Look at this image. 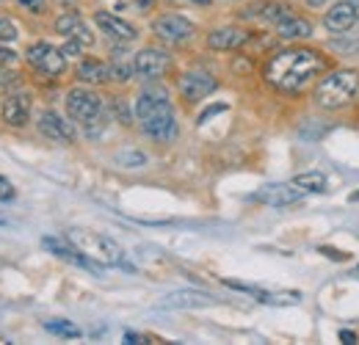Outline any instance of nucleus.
I'll return each instance as SVG.
<instances>
[{"instance_id": "26", "label": "nucleus", "mask_w": 359, "mask_h": 345, "mask_svg": "<svg viewBox=\"0 0 359 345\" xmlns=\"http://www.w3.org/2000/svg\"><path fill=\"white\" fill-rule=\"evenodd\" d=\"M155 6V0H119V8H128L135 14H147Z\"/></svg>"}, {"instance_id": "4", "label": "nucleus", "mask_w": 359, "mask_h": 345, "mask_svg": "<svg viewBox=\"0 0 359 345\" xmlns=\"http://www.w3.org/2000/svg\"><path fill=\"white\" fill-rule=\"evenodd\" d=\"M359 94V72L354 69H340L326 75L318 86H315V105L323 111H340L348 102H354Z\"/></svg>"}, {"instance_id": "1", "label": "nucleus", "mask_w": 359, "mask_h": 345, "mask_svg": "<svg viewBox=\"0 0 359 345\" xmlns=\"http://www.w3.org/2000/svg\"><path fill=\"white\" fill-rule=\"evenodd\" d=\"M326 69V61L318 50H304V47H287L273 53L266 64V83L276 91L299 94L313 83L315 78Z\"/></svg>"}, {"instance_id": "6", "label": "nucleus", "mask_w": 359, "mask_h": 345, "mask_svg": "<svg viewBox=\"0 0 359 345\" xmlns=\"http://www.w3.org/2000/svg\"><path fill=\"white\" fill-rule=\"evenodd\" d=\"M25 58H28V64H31L36 72H42L47 78H58V75H64V69H67V55H64V50L53 47L50 42L31 44L28 53H25Z\"/></svg>"}, {"instance_id": "28", "label": "nucleus", "mask_w": 359, "mask_h": 345, "mask_svg": "<svg viewBox=\"0 0 359 345\" xmlns=\"http://www.w3.org/2000/svg\"><path fill=\"white\" fill-rule=\"evenodd\" d=\"M20 34H17V25L8 20V17H0V42H14Z\"/></svg>"}, {"instance_id": "11", "label": "nucleus", "mask_w": 359, "mask_h": 345, "mask_svg": "<svg viewBox=\"0 0 359 345\" xmlns=\"http://www.w3.org/2000/svg\"><path fill=\"white\" fill-rule=\"evenodd\" d=\"M94 22H97V28H100L108 39H114V42L130 44V42H135V36H138V31H135L128 20H122L119 14H111V11H97V14H94Z\"/></svg>"}, {"instance_id": "2", "label": "nucleus", "mask_w": 359, "mask_h": 345, "mask_svg": "<svg viewBox=\"0 0 359 345\" xmlns=\"http://www.w3.org/2000/svg\"><path fill=\"white\" fill-rule=\"evenodd\" d=\"M135 116L144 135L161 144H172L177 138V119L169 102V91L161 86H147L135 100Z\"/></svg>"}, {"instance_id": "24", "label": "nucleus", "mask_w": 359, "mask_h": 345, "mask_svg": "<svg viewBox=\"0 0 359 345\" xmlns=\"http://www.w3.org/2000/svg\"><path fill=\"white\" fill-rule=\"evenodd\" d=\"M108 67H111V81H119V83H128L135 75L133 61H128L122 53H116V58H114Z\"/></svg>"}, {"instance_id": "15", "label": "nucleus", "mask_w": 359, "mask_h": 345, "mask_svg": "<svg viewBox=\"0 0 359 345\" xmlns=\"http://www.w3.org/2000/svg\"><path fill=\"white\" fill-rule=\"evenodd\" d=\"M55 31L64 34L67 39L81 42L83 47H91V44H94V36H91L89 25L83 22V17H81L78 11H67V14H61V17L55 20Z\"/></svg>"}, {"instance_id": "37", "label": "nucleus", "mask_w": 359, "mask_h": 345, "mask_svg": "<svg viewBox=\"0 0 359 345\" xmlns=\"http://www.w3.org/2000/svg\"><path fill=\"white\" fill-rule=\"evenodd\" d=\"M351 6H354V11H357V17H359V0H351Z\"/></svg>"}, {"instance_id": "16", "label": "nucleus", "mask_w": 359, "mask_h": 345, "mask_svg": "<svg viewBox=\"0 0 359 345\" xmlns=\"http://www.w3.org/2000/svg\"><path fill=\"white\" fill-rule=\"evenodd\" d=\"M285 14H290V8L285 3H276V0H257L249 8H243V20H257L266 25H276Z\"/></svg>"}, {"instance_id": "21", "label": "nucleus", "mask_w": 359, "mask_h": 345, "mask_svg": "<svg viewBox=\"0 0 359 345\" xmlns=\"http://www.w3.org/2000/svg\"><path fill=\"white\" fill-rule=\"evenodd\" d=\"M78 78H81L83 83H105V81H111V67H108L105 61L86 58V61H81V67H78Z\"/></svg>"}, {"instance_id": "34", "label": "nucleus", "mask_w": 359, "mask_h": 345, "mask_svg": "<svg viewBox=\"0 0 359 345\" xmlns=\"http://www.w3.org/2000/svg\"><path fill=\"white\" fill-rule=\"evenodd\" d=\"M125 343H144V337H141V334H133V332H128V334H125Z\"/></svg>"}, {"instance_id": "14", "label": "nucleus", "mask_w": 359, "mask_h": 345, "mask_svg": "<svg viewBox=\"0 0 359 345\" xmlns=\"http://www.w3.org/2000/svg\"><path fill=\"white\" fill-rule=\"evenodd\" d=\"M357 22H359V17H357V11H354V6H351V0L334 3V6L326 11V20H323L326 31H332V34H346V31H351Z\"/></svg>"}, {"instance_id": "31", "label": "nucleus", "mask_w": 359, "mask_h": 345, "mask_svg": "<svg viewBox=\"0 0 359 345\" xmlns=\"http://www.w3.org/2000/svg\"><path fill=\"white\" fill-rule=\"evenodd\" d=\"M8 199H14V188L6 177H0V202H8Z\"/></svg>"}, {"instance_id": "29", "label": "nucleus", "mask_w": 359, "mask_h": 345, "mask_svg": "<svg viewBox=\"0 0 359 345\" xmlns=\"http://www.w3.org/2000/svg\"><path fill=\"white\" fill-rule=\"evenodd\" d=\"M14 81H17V75H14V72H11L6 64H0V88H8Z\"/></svg>"}, {"instance_id": "19", "label": "nucleus", "mask_w": 359, "mask_h": 345, "mask_svg": "<svg viewBox=\"0 0 359 345\" xmlns=\"http://www.w3.org/2000/svg\"><path fill=\"white\" fill-rule=\"evenodd\" d=\"M273 28H276V36L285 39V42H296V39H307V36H313V25H310L307 20H302V17H296L293 11L285 14Z\"/></svg>"}, {"instance_id": "25", "label": "nucleus", "mask_w": 359, "mask_h": 345, "mask_svg": "<svg viewBox=\"0 0 359 345\" xmlns=\"http://www.w3.org/2000/svg\"><path fill=\"white\" fill-rule=\"evenodd\" d=\"M45 329L50 334H58V337H81V329L75 323H69V320H61V318L45 320Z\"/></svg>"}, {"instance_id": "32", "label": "nucleus", "mask_w": 359, "mask_h": 345, "mask_svg": "<svg viewBox=\"0 0 359 345\" xmlns=\"http://www.w3.org/2000/svg\"><path fill=\"white\" fill-rule=\"evenodd\" d=\"M226 105H216V108H210V111H205V114H202V116H199V125H202V122H208V119H210V116H213V114H222V111H224Z\"/></svg>"}, {"instance_id": "22", "label": "nucleus", "mask_w": 359, "mask_h": 345, "mask_svg": "<svg viewBox=\"0 0 359 345\" xmlns=\"http://www.w3.org/2000/svg\"><path fill=\"white\" fill-rule=\"evenodd\" d=\"M257 302L273 304V306H293V304L302 302V293L299 290H282V293H266V290H255Z\"/></svg>"}, {"instance_id": "12", "label": "nucleus", "mask_w": 359, "mask_h": 345, "mask_svg": "<svg viewBox=\"0 0 359 345\" xmlns=\"http://www.w3.org/2000/svg\"><path fill=\"white\" fill-rule=\"evenodd\" d=\"M216 78L210 75V72H185L182 78H180V94H182V100H188V102H199V100H205L208 94H213L216 91Z\"/></svg>"}, {"instance_id": "17", "label": "nucleus", "mask_w": 359, "mask_h": 345, "mask_svg": "<svg viewBox=\"0 0 359 345\" xmlns=\"http://www.w3.org/2000/svg\"><path fill=\"white\" fill-rule=\"evenodd\" d=\"M249 39H252V36H249L243 28L229 25V28H216L213 34H208V47H210V50H219V53H226V50L243 47Z\"/></svg>"}, {"instance_id": "36", "label": "nucleus", "mask_w": 359, "mask_h": 345, "mask_svg": "<svg viewBox=\"0 0 359 345\" xmlns=\"http://www.w3.org/2000/svg\"><path fill=\"white\" fill-rule=\"evenodd\" d=\"M307 3H310V6H315V8H320V6H326L329 0H307Z\"/></svg>"}, {"instance_id": "7", "label": "nucleus", "mask_w": 359, "mask_h": 345, "mask_svg": "<svg viewBox=\"0 0 359 345\" xmlns=\"http://www.w3.org/2000/svg\"><path fill=\"white\" fill-rule=\"evenodd\" d=\"M152 34L163 44H185L194 39L196 28L191 20H185L182 14H163L152 22Z\"/></svg>"}, {"instance_id": "3", "label": "nucleus", "mask_w": 359, "mask_h": 345, "mask_svg": "<svg viewBox=\"0 0 359 345\" xmlns=\"http://www.w3.org/2000/svg\"><path fill=\"white\" fill-rule=\"evenodd\" d=\"M67 241H69L83 257L89 259L94 268H97V265H100V268H114V265H122V259H125L122 246H119L114 238H108V235H102V232H94V229L72 226V229L67 232Z\"/></svg>"}, {"instance_id": "9", "label": "nucleus", "mask_w": 359, "mask_h": 345, "mask_svg": "<svg viewBox=\"0 0 359 345\" xmlns=\"http://www.w3.org/2000/svg\"><path fill=\"white\" fill-rule=\"evenodd\" d=\"M257 202L269 205V208H287V205H296L304 199V191L296 185V182H271L266 188H260L255 194Z\"/></svg>"}, {"instance_id": "39", "label": "nucleus", "mask_w": 359, "mask_h": 345, "mask_svg": "<svg viewBox=\"0 0 359 345\" xmlns=\"http://www.w3.org/2000/svg\"><path fill=\"white\" fill-rule=\"evenodd\" d=\"M351 202H359V194H354V196H351Z\"/></svg>"}, {"instance_id": "13", "label": "nucleus", "mask_w": 359, "mask_h": 345, "mask_svg": "<svg viewBox=\"0 0 359 345\" xmlns=\"http://www.w3.org/2000/svg\"><path fill=\"white\" fill-rule=\"evenodd\" d=\"M31 105H34L31 94H25V91L8 94V97L3 100V122L11 125V128L28 125V119H31Z\"/></svg>"}, {"instance_id": "27", "label": "nucleus", "mask_w": 359, "mask_h": 345, "mask_svg": "<svg viewBox=\"0 0 359 345\" xmlns=\"http://www.w3.org/2000/svg\"><path fill=\"white\" fill-rule=\"evenodd\" d=\"M116 161H119V163H125L128 169H138V166H144V163H147V158H144L141 152H119V155H116Z\"/></svg>"}, {"instance_id": "38", "label": "nucleus", "mask_w": 359, "mask_h": 345, "mask_svg": "<svg viewBox=\"0 0 359 345\" xmlns=\"http://www.w3.org/2000/svg\"><path fill=\"white\" fill-rule=\"evenodd\" d=\"M194 3H199V6H205V3H210V0H194Z\"/></svg>"}, {"instance_id": "30", "label": "nucleus", "mask_w": 359, "mask_h": 345, "mask_svg": "<svg viewBox=\"0 0 359 345\" xmlns=\"http://www.w3.org/2000/svg\"><path fill=\"white\" fill-rule=\"evenodd\" d=\"M17 61V53L11 50V47H6V44L0 42V64H6V67H11Z\"/></svg>"}, {"instance_id": "10", "label": "nucleus", "mask_w": 359, "mask_h": 345, "mask_svg": "<svg viewBox=\"0 0 359 345\" xmlns=\"http://www.w3.org/2000/svg\"><path fill=\"white\" fill-rule=\"evenodd\" d=\"M36 128H39V133L45 135L47 141H53V144H72V141H75V128H72L61 114H55L53 108H47V111L39 114Z\"/></svg>"}, {"instance_id": "8", "label": "nucleus", "mask_w": 359, "mask_h": 345, "mask_svg": "<svg viewBox=\"0 0 359 345\" xmlns=\"http://www.w3.org/2000/svg\"><path fill=\"white\" fill-rule=\"evenodd\" d=\"M135 75L144 81H158L172 69V55L161 47H144L141 53H135L133 58Z\"/></svg>"}, {"instance_id": "5", "label": "nucleus", "mask_w": 359, "mask_h": 345, "mask_svg": "<svg viewBox=\"0 0 359 345\" xmlns=\"http://www.w3.org/2000/svg\"><path fill=\"white\" fill-rule=\"evenodd\" d=\"M67 114L69 119H75L78 125H83L89 138H97L105 130V108H102V97L94 94L91 88H72L67 94Z\"/></svg>"}, {"instance_id": "35", "label": "nucleus", "mask_w": 359, "mask_h": 345, "mask_svg": "<svg viewBox=\"0 0 359 345\" xmlns=\"http://www.w3.org/2000/svg\"><path fill=\"white\" fill-rule=\"evenodd\" d=\"M22 6H31V8H39L42 6V0H20Z\"/></svg>"}, {"instance_id": "18", "label": "nucleus", "mask_w": 359, "mask_h": 345, "mask_svg": "<svg viewBox=\"0 0 359 345\" xmlns=\"http://www.w3.org/2000/svg\"><path fill=\"white\" fill-rule=\"evenodd\" d=\"M213 302L216 299L202 290H175L161 302V306L163 309H196V306H210Z\"/></svg>"}, {"instance_id": "20", "label": "nucleus", "mask_w": 359, "mask_h": 345, "mask_svg": "<svg viewBox=\"0 0 359 345\" xmlns=\"http://www.w3.org/2000/svg\"><path fill=\"white\" fill-rule=\"evenodd\" d=\"M42 246H45L47 252H53L55 257H61V259H67V262H72V265H83V268H94L89 259L83 257L69 241L64 243V241H58V238H42Z\"/></svg>"}, {"instance_id": "23", "label": "nucleus", "mask_w": 359, "mask_h": 345, "mask_svg": "<svg viewBox=\"0 0 359 345\" xmlns=\"http://www.w3.org/2000/svg\"><path fill=\"white\" fill-rule=\"evenodd\" d=\"M304 194H323L326 191V177L320 172H304L293 180Z\"/></svg>"}, {"instance_id": "33", "label": "nucleus", "mask_w": 359, "mask_h": 345, "mask_svg": "<svg viewBox=\"0 0 359 345\" xmlns=\"http://www.w3.org/2000/svg\"><path fill=\"white\" fill-rule=\"evenodd\" d=\"M340 340L343 343H357V334L354 332H340Z\"/></svg>"}, {"instance_id": "40", "label": "nucleus", "mask_w": 359, "mask_h": 345, "mask_svg": "<svg viewBox=\"0 0 359 345\" xmlns=\"http://www.w3.org/2000/svg\"><path fill=\"white\" fill-rule=\"evenodd\" d=\"M357 268H359V265H357Z\"/></svg>"}]
</instances>
